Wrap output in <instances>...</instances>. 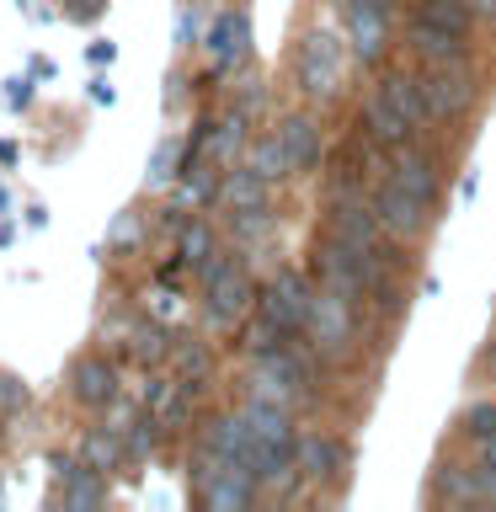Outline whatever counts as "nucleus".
I'll list each match as a JSON object with an SVG mask.
<instances>
[{"instance_id": "nucleus-1", "label": "nucleus", "mask_w": 496, "mask_h": 512, "mask_svg": "<svg viewBox=\"0 0 496 512\" xmlns=\"http://www.w3.org/2000/svg\"><path fill=\"white\" fill-rule=\"evenodd\" d=\"M347 70H352V48L347 38H336L326 27H310L294 48V86L310 107H326L347 91Z\"/></svg>"}, {"instance_id": "nucleus-2", "label": "nucleus", "mask_w": 496, "mask_h": 512, "mask_svg": "<svg viewBox=\"0 0 496 512\" xmlns=\"http://www.w3.org/2000/svg\"><path fill=\"white\" fill-rule=\"evenodd\" d=\"M299 336L315 347L320 363L352 358V347H358V299H347V294H336V288L315 283V299H310V315H304Z\"/></svg>"}, {"instance_id": "nucleus-3", "label": "nucleus", "mask_w": 496, "mask_h": 512, "mask_svg": "<svg viewBox=\"0 0 496 512\" xmlns=\"http://www.w3.org/2000/svg\"><path fill=\"white\" fill-rule=\"evenodd\" d=\"M251 310H256V278L246 272V262H240V251H235L230 262L203 283V326L230 336V331H240V320Z\"/></svg>"}, {"instance_id": "nucleus-4", "label": "nucleus", "mask_w": 496, "mask_h": 512, "mask_svg": "<svg viewBox=\"0 0 496 512\" xmlns=\"http://www.w3.org/2000/svg\"><path fill=\"white\" fill-rule=\"evenodd\" d=\"M422 91H427L432 123H459L464 112L480 102V70H475V59L427 64V70H422Z\"/></svg>"}, {"instance_id": "nucleus-5", "label": "nucleus", "mask_w": 496, "mask_h": 512, "mask_svg": "<svg viewBox=\"0 0 496 512\" xmlns=\"http://www.w3.org/2000/svg\"><path fill=\"white\" fill-rule=\"evenodd\" d=\"M310 299H315V278H310V272L278 267L262 288H256V315H267L272 326H283L288 336H299L304 315H310Z\"/></svg>"}, {"instance_id": "nucleus-6", "label": "nucleus", "mask_w": 496, "mask_h": 512, "mask_svg": "<svg viewBox=\"0 0 496 512\" xmlns=\"http://www.w3.org/2000/svg\"><path fill=\"white\" fill-rule=\"evenodd\" d=\"M368 203H374V214H379V230L390 235V240H406V246H411V240H422V235L432 230V214H438L432 203H422L416 192L400 187L395 176H390V182H384Z\"/></svg>"}, {"instance_id": "nucleus-7", "label": "nucleus", "mask_w": 496, "mask_h": 512, "mask_svg": "<svg viewBox=\"0 0 496 512\" xmlns=\"http://www.w3.org/2000/svg\"><path fill=\"white\" fill-rule=\"evenodd\" d=\"M326 235L352 251H379L384 230H379L374 203H363V192H336V198H326Z\"/></svg>"}, {"instance_id": "nucleus-8", "label": "nucleus", "mask_w": 496, "mask_h": 512, "mask_svg": "<svg viewBox=\"0 0 496 512\" xmlns=\"http://www.w3.org/2000/svg\"><path fill=\"white\" fill-rule=\"evenodd\" d=\"M342 27H347V48L358 64H384L390 54V11L374 6V0H347L342 6Z\"/></svg>"}, {"instance_id": "nucleus-9", "label": "nucleus", "mask_w": 496, "mask_h": 512, "mask_svg": "<svg viewBox=\"0 0 496 512\" xmlns=\"http://www.w3.org/2000/svg\"><path fill=\"white\" fill-rule=\"evenodd\" d=\"M294 459H299L304 486H336V480H347L352 448L336 438V432H299Z\"/></svg>"}, {"instance_id": "nucleus-10", "label": "nucleus", "mask_w": 496, "mask_h": 512, "mask_svg": "<svg viewBox=\"0 0 496 512\" xmlns=\"http://www.w3.org/2000/svg\"><path fill=\"white\" fill-rule=\"evenodd\" d=\"M70 400L80 411H102L112 395L123 390V374H118V358H107V352H80L70 363Z\"/></svg>"}, {"instance_id": "nucleus-11", "label": "nucleus", "mask_w": 496, "mask_h": 512, "mask_svg": "<svg viewBox=\"0 0 496 512\" xmlns=\"http://www.w3.org/2000/svg\"><path fill=\"white\" fill-rule=\"evenodd\" d=\"M208 59H214V75H235V70H246L251 64V16L230 6V11H219L214 16V27H208Z\"/></svg>"}, {"instance_id": "nucleus-12", "label": "nucleus", "mask_w": 496, "mask_h": 512, "mask_svg": "<svg viewBox=\"0 0 496 512\" xmlns=\"http://www.w3.org/2000/svg\"><path fill=\"white\" fill-rule=\"evenodd\" d=\"M278 139L288 150V166H294V176H310L320 160H326V128H320V112L310 107H294L278 118Z\"/></svg>"}, {"instance_id": "nucleus-13", "label": "nucleus", "mask_w": 496, "mask_h": 512, "mask_svg": "<svg viewBox=\"0 0 496 512\" xmlns=\"http://www.w3.org/2000/svg\"><path fill=\"white\" fill-rule=\"evenodd\" d=\"M379 91H384V102H390L400 118H406L411 134H422V128L432 123L427 91H422V75H416V70H384V75H379Z\"/></svg>"}, {"instance_id": "nucleus-14", "label": "nucleus", "mask_w": 496, "mask_h": 512, "mask_svg": "<svg viewBox=\"0 0 496 512\" xmlns=\"http://www.w3.org/2000/svg\"><path fill=\"white\" fill-rule=\"evenodd\" d=\"M198 443L208 448V454H219V459L246 464V454H251V427H246V416H240V411H214V416H203Z\"/></svg>"}, {"instance_id": "nucleus-15", "label": "nucleus", "mask_w": 496, "mask_h": 512, "mask_svg": "<svg viewBox=\"0 0 496 512\" xmlns=\"http://www.w3.org/2000/svg\"><path fill=\"white\" fill-rule=\"evenodd\" d=\"M224 214H246V208H272V182H262L246 160L240 166H224V182H219V203Z\"/></svg>"}, {"instance_id": "nucleus-16", "label": "nucleus", "mask_w": 496, "mask_h": 512, "mask_svg": "<svg viewBox=\"0 0 496 512\" xmlns=\"http://www.w3.org/2000/svg\"><path fill=\"white\" fill-rule=\"evenodd\" d=\"M246 144H251V118L230 107L214 128H208L203 160H214V166H240V160H246Z\"/></svg>"}, {"instance_id": "nucleus-17", "label": "nucleus", "mask_w": 496, "mask_h": 512, "mask_svg": "<svg viewBox=\"0 0 496 512\" xmlns=\"http://www.w3.org/2000/svg\"><path fill=\"white\" fill-rule=\"evenodd\" d=\"M112 475H102V470H91L86 459L75 464L70 475L59 480V507L64 512H86V507H107V496H112V486H107Z\"/></svg>"}, {"instance_id": "nucleus-18", "label": "nucleus", "mask_w": 496, "mask_h": 512, "mask_svg": "<svg viewBox=\"0 0 496 512\" xmlns=\"http://www.w3.org/2000/svg\"><path fill=\"white\" fill-rule=\"evenodd\" d=\"M411 54L422 64H448V59H470V38H459V32L448 27H432V22H416L411 16Z\"/></svg>"}, {"instance_id": "nucleus-19", "label": "nucleus", "mask_w": 496, "mask_h": 512, "mask_svg": "<svg viewBox=\"0 0 496 512\" xmlns=\"http://www.w3.org/2000/svg\"><path fill=\"white\" fill-rule=\"evenodd\" d=\"M363 128H368V139H374V144H384V150H406V144L416 139L411 128H406V118L384 102L379 86L368 91V102H363Z\"/></svg>"}, {"instance_id": "nucleus-20", "label": "nucleus", "mask_w": 496, "mask_h": 512, "mask_svg": "<svg viewBox=\"0 0 496 512\" xmlns=\"http://www.w3.org/2000/svg\"><path fill=\"white\" fill-rule=\"evenodd\" d=\"M432 496H448V502H491V480L475 464H438V480H432Z\"/></svg>"}, {"instance_id": "nucleus-21", "label": "nucleus", "mask_w": 496, "mask_h": 512, "mask_svg": "<svg viewBox=\"0 0 496 512\" xmlns=\"http://www.w3.org/2000/svg\"><path fill=\"white\" fill-rule=\"evenodd\" d=\"M171 347H176V336H171L166 320H134V331H128V342H123V352L144 368L171 363Z\"/></svg>"}, {"instance_id": "nucleus-22", "label": "nucleus", "mask_w": 496, "mask_h": 512, "mask_svg": "<svg viewBox=\"0 0 496 512\" xmlns=\"http://www.w3.org/2000/svg\"><path fill=\"white\" fill-rule=\"evenodd\" d=\"M390 176H395V182L406 187V192H416L422 203H432V208H438V198H443V176H438V166H432L427 155H416V150H400V155H395V166H390Z\"/></svg>"}, {"instance_id": "nucleus-23", "label": "nucleus", "mask_w": 496, "mask_h": 512, "mask_svg": "<svg viewBox=\"0 0 496 512\" xmlns=\"http://www.w3.org/2000/svg\"><path fill=\"white\" fill-rule=\"evenodd\" d=\"M75 454L86 459L91 470H102V475H118L128 464V448H123V438L112 427H86V432H80V443H75Z\"/></svg>"}, {"instance_id": "nucleus-24", "label": "nucleus", "mask_w": 496, "mask_h": 512, "mask_svg": "<svg viewBox=\"0 0 496 512\" xmlns=\"http://www.w3.org/2000/svg\"><path fill=\"white\" fill-rule=\"evenodd\" d=\"M246 166L262 176V182H272V187H283L288 176H294V166H288V150H283V139H278V128H272V134H256V139L246 144Z\"/></svg>"}, {"instance_id": "nucleus-25", "label": "nucleus", "mask_w": 496, "mask_h": 512, "mask_svg": "<svg viewBox=\"0 0 496 512\" xmlns=\"http://www.w3.org/2000/svg\"><path fill=\"white\" fill-rule=\"evenodd\" d=\"M171 374L182 379L192 395H198L203 384L214 379V352H208V342H192V336H182V342L171 347Z\"/></svg>"}, {"instance_id": "nucleus-26", "label": "nucleus", "mask_w": 496, "mask_h": 512, "mask_svg": "<svg viewBox=\"0 0 496 512\" xmlns=\"http://www.w3.org/2000/svg\"><path fill=\"white\" fill-rule=\"evenodd\" d=\"M219 182H224V166H214V160H192V166H182V192H176V198L192 203V208H214Z\"/></svg>"}, {"instance_id": "nucleus-27", "label": "nucleus", "mask_w": 496, "mask_h": 512, "mask_svg": "<svg viewBox=\"0 0 496 512\" xmlns=\"http://www.w3.org/2000/svg\"><path fill=\"white\" fill-rule=\"evenodd\" d=\"M219 246H224V240H219V230H214L208 219H187L182 230H176V251H182L187 267H203Z\"/></svg>"}, {"instance_id": "nucleus-28", "label": "nucleus", "mask_w": 496, "mask_h": 512, "mask_svg": "<svg viewBox=\"0 0 496 512\" xmlns=\"http://www.w3.org/2000/svg\"><path fill=\"white\" fill-rule=\"evenodd\" d=\"M416 22H432V27H448V32H459V38H470L475 11H470V0H422V6H416Z\"/></svg>"}, {"instance_id": "nucleus-29", "label": "nucleus", "mask_w": 496, "mask_h": 512, "mask_svg": "<svg viewBox=\"0 0 496 512\" xmlns=\"http://www.w3.org/2000/svg\"><path fill=\"white\" fill-rule=\"evenodd\" d=\"M459 438H470L475 448L496 438V400H475V406H464V416H459Z\"/></svg>"}, {"instance_id": "nucleus-30", "label": "nucleus", "mask_w": 496, "mask_h": 512, "mask_svg": "<svg viewBox=\"0 0 496 512\" xmlns=\"http://www.w3.org/2000/svg\"><path fill=\"white\" fill-rule=\"evenodd\" d=\"M139 240H144V214L123 208V214L112 219V230H107V251H134Z\"/></svg>"}, {"instance_id": "nucleus-31", "label": "nucleus", "mask_w": 496, "mask_h": 512, "mask_svg": "<svg viewBox=\"0 0 496 512\" xmlns=\"http://www.w3.org/2000/svg\"><path fill=\"white\" fill-rule=\"evenodd\" d=\"M262 107H267V80L262 75H246V80H240V91H235V112L262 118Z\"/></svg>"}, {"instance_id": "nucleus-32", "label": "nucleus", "mask_w": 496, "mask_h": 512, "mask_svg": "<svg viewBox=\"0 0 496 512\" xmlns=\"http://www.w3.org/2000/svg\"><path fill=\"white\" fill-rule=\"evenodd\" d=\"M32 406V390L16 374H0V416H22Z\"/></svg>"}, {"instance_id": "nucleus-33", "label": "nucleus", "mask_w": 496, "mask_h": 512, "mask_svg": "<svg viewBox=\"0 0 496 512\" xmlns=\"http://www.w3.org/2000/svg\"><path fill=\"white\" fill-rule=\"evenodd\" d=\"M176 155H182V144H176V139H166V144H160V150H155V166H150V187H166V182H176V176H182V171H176Z\"/></svg>"}, {"instance_id": "nucleus-34", "label": "nucleus", "mask_w": 496, "mask_h": 512, "mask_svg": "<svg viewBox=\"0 0 496 512\" xmlns=\"http://www.w3.org/2000/svg\"><path fill=\"white\" fill-rule=\"evenodd\" d=\"M480 470H486V480H491V502H496V438L480 443Z\"/></svg>"}, {"instance_id": "nucleus-35", "label": "nucleus", "mask_w": 496, "mask_h": 512, "mask_svg": "<svg viewBox=\"0 0 496 512\" xmlns=\"http://www.w3.org/2000/svg\"><path fill=\"white\" fill-rule=\"evenodd\" d=\"M155 299V320H166V315H176V310H182V299H176V294H166V288H160V294H150Z\"/></svg>"}, {"instance_id": "nucleus-36", "label": "nucleus", "mask_w": 496, "mask_h": 512, "mask_svg": "<svg viewBox=\"0 0 496 512\" xmlns=\"http://www.w3.org/2000/svg\"><path fill=\"white\" fill-rule=\"evenodd\" d=\"M470 11H475V22L496 27V0H470Z\"/></svg>"}, {"instance_id": "nucleus-37", "label": "nucleus", "mask_w": 496, "mask_h": 512, "mask_svg": "<svg viewBox=\"0 0 496 512\" xmlns=\"http://www.w3.org/2000/svg\"><path fill=\"white\" fill-rule=\"evenodd\" d=\"M11 107H27V80H11Z\"/></svg>"}, {"instance_id": "nucleus-38", "label": "nucleus", "mask_w": 496, "mask_h": 512, "mask_svg": "<svg viewBox=\"0 0 496 512\" xmlns=\"http://www.w3.org/2000/svg\"><path fill=\"white\" fill-rule=\"evenodd\" d=\"M75 16H102V0H80Z\"/></svg>"}, {"instance_id": "nucleus-39", "label": "nucleus", "mask_w": 496, "mask_h": 512, "mask_svg": "<svg viewBox=\"0 0 496 512\" xmlns=\"http://www.w3.org/2000/svg\"><path fill=\"white\" fill-rule=\"evenodd\" d=\"M374 6H384V11H395V0H374Z\"/></svg>"}, {"instance_id": "nucleus-40", "label": "nucleus", "mask_w": 496, "mask_h": 512, "mask_svg": "<svg viewBox=\"0 0 496 512\" xmlns=\"http://www.w3.org/2000/svg\"><path fill=\"white\" fill-rule=\"evenodd\" d=\"M0 496H6V491H0Z\"/></svg>"}]
</instances>
